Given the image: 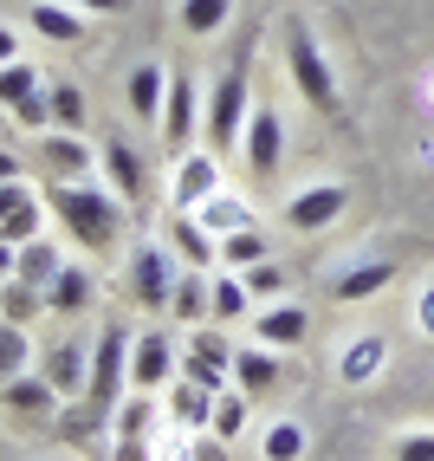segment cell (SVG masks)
Segmentation results:
<instances>
[{"mask_svg":"<svg viewBox=\"0 0 434 461\" xmlns=\"http://www.w3.org/2000/svg\"><path fill=\"white\" fill-rule=\"evenodd\" d=\"M40 195H46V208L66 221V234L78 240L84 254H111L123 240V214H130V208L117 202L111 182H98V176H91V182H46Z\"/></svg>","mask_w":434,"mask_h":461,"instance_id":"6da1fadb","label":"cell"},{"mask_svg":"<svg viewBox=\"0 0 434 461\" xmlns=\"http://www.w3.org/2000/svg\"><path fill=\"white\" fill-rule=\"evenodd\" d=\"M246 111H253V40H246L227 72L208 85V104H201V124H208V149L214 157H227L240 149V131H246Z\"/></svg>","mask_w":434,"mask_h":461,"instance_id":"7a4b0ae2","label":"cell"},{"mask_svg":"<svg viewBox=\"0 0 434 461\" xmlns=\"http://www.w3.org/2000/svg\"><path fill=\"white\" fill-rule=\"evenodd\" d=\"M286 72H292V85H298V98L312 104L318 117H344V91H337V78H331V59H324V46H318V33L305 26L298 14L286 20Z\"/></svg>","mask_w":434,"mask_h":461,"instance_id":"3957f363","label":"cell"},{"mask_svg":"<svg viewBox=\"0 0 434 461\" xmlns=\"http://www.w3.org/2000/svg\"><path fill=\"white\" fill-rule=\"evenodd\" d=\"M130 338H137L130 325L111 319L98 331V345H91V390H84V403H91L98 422H111V410L130 396Z\"/></svg>","mask_w":434,"mask_h":461,"instance_id":"277c9868","label":"cell"},{"mask_svg":"<svg viewBox=\"0 0 434 461\" xmlns=\"http://www.w3.org/2000/svg\"><path fill=\"white\" fill-rule=\"evenodd\" d=\"M175 280H182V260H175L169 240H137V254H130V299L143 305V312H169Z\"/></svg>","mask_w":434,"mask_h":461,"instance_id":"5b68a950","label":"cell"},{"mask_svg":"<svg viewBox=\"0 0 434 461\" xmlns=\"http://www.w3.org/2000/svg\"><path fill=\"white\" fill-rule=\"evenodd\" d=\"M58 410H66V396L46 384V371H20L13 384H0V416L20 422V429H40V422H52Z\"/></svg>","mask_w":434,"mask_h":461,"instance_id":"8992f818","label":"cell"},{"mask_svg":"<svg viewBox=\"0 0 434 461\" xmlns=\"http://www.w3.org/2000/svg\"><path fill=\"white\" fill-rule=\"evenodd\" d=\"M40 234H46V195H40L26 176L0 182V240L26 248V240H40Z\"/></svg>","mask_w":434,"mask_h":461,"instance_id":"52a82bcc","label":"cell"},{"mask_svg":"<svg viewBox=\"0 0 434 461\" xmlns=\"http://www.w3.org/2000/svg\"><path fill=\"white\" fill-rule=\"evenodd\" d=\"M40 176L46 182H91V169H98V149H91L78 131H40Z\"/></svg>","mask_w":434,"mask_h":461,"instance_id":"ba28073f","label":"cell"},{"mask_svg":"<svg viewBox=\"0 0 434 461\" xmlns=\"http://www.w3.org/2000/svg\"><path fill=\"white\" fill-rule=\"evenodd\" d=\"M279 157H286V124H279L272 104H253L246 111V131H240V163L266 182V176H279Z\"/></svg>","mask_w":434,"mask_h":461,"instance_id":"9c48e42d","label":"cell"},{"mask_svg":"<svg viewBox=\"0 0 434 461\" xmlns=\"http://www.w3.org/2000/svg\"><path fill=\"white\" fill-rule=\"evenodd\" d=\"M156 131H163V143H169V157H182V149L195 143V131H201V91H195L189 72H169V98H163Z\"/></svg>","mask_w":434,"mask_h":461,"instance_id":"30bf717a","label":"cell"},{"mask_svg":"<svg viewBox=\"0 0 434 461\" xmlns=\"http://www.w3.org/2000/svg\"><path fill=\"white\" fill-rule=\"evenodd\" d=\"M169 377H182V351L169 331H137L130 338V390H163Z\"/></svg>","mask_w":434,"mask_h":461,"instance_id":"8fae6325","label":"cell"},{"mask_svg":"<svg viewBox=\"0 0 434 461\" xmlns=\"http://www.w3.org/2000/svg\"><path fill=\"white\" fill-rule=\"evenodd\" d=\"M182 377L189 384H208V390H227V377H234V345L221 338V325H195V338H189V351H182Z\"/></svg>","mask_w":434,"mask_h":461,"instance_id":"7c38bea8","label":"cell"},{"mask_svg":"<svg viewBox=\"0 0 434 461\" xmlns=\"http://www.w3.org/2000/svg\"><path fill=\"white\" fill-rule=\"evenodd\" d=\"M214 189H221V163H214V149H182L175 157V176H169V208H201Z\"/></svg>","mask_w":434,"mask_h":461,"instance_id":"4fadbf2b","label":"cell"},{"mask_svg":"<svg viewBox=\"0 0 434 461\" xmlns=\"http://www.w3.org/2000/svg\"><path fill=\"white\" fill-rule=\"evenodd\" d=\"M344 208H350V189H344V182H312V189L286 195V221H292L298 234H324Z\"/></svg>","mask_w":434,"mask_h":461,"instance_id":"5bb4252c","label":"cell"},{"mask_svg":"<svg viewBox=\"0 0 434 461\" xmlns=\"http://www.w3.org/2000/svg\"><path fill=\"white\" fill-rule=\"evenodd\" d=\"M40 371H46V384L66 396V403H84V390H91V345H84V338H58V345L40 357Z\"/></svg>","mask_w":434,"mask_h":461,"instance_id":"9a60e30c","label":"cell"},{"mask_svg":"<svg viewBox=\"0 0 434 461\" xmlns=\"http://www.w3.org/2000/svg\"><path fill=\"white\" fill-rule=\"evenodd\" d=\"M98 169H104V182L117 189L123 208H143V202H149V163H143L123 137H104V163H98Z\"/></svg>","mask_w":434,"mask_h":461,"instance_id":"2e32d148","label":"cell"},{"mask_svg":"<svg viewBox=\"0 0 434 461\" xmlns=\"http://www.w3.org/2000/svg\"><path fill=\"white\" fill-rule=\"evenodd\" d=\"M163 240L175 248V260L182 267H221V234L214 228H201V214H182V208H169V228H163Z\"/></svg>","mask_w":434,"mask_h":461,"instance_id":"e0dca14e","label":"cell"},{"mask_svg":"<svg viewBox=\"0 0 434 461\" xmlns=\"http://www.w3.org/2000/svg\"><path fill=\"white\" fill-rule=\"evenodd\" d=\"M253 338L272 345V351H292V345L312 338V319H305V305H292V299H266L253 312Z\"/></svg>","mask_w":434,"mask_h":461,"instance_id":"ac0fdd59","label":"cell"},{"mask_svg":"<svg viewBox=\"0 0 434 461\" xmlns=\"http://www.w3.org/2000/svg\"><path fill=\"white\" fill-rule=\"evenodd\" d=\"M279 377H286V364H279V351L272 345H234V390H246V396H266V390H279Z\"/></svg>","mask_w":434,"mask_h":461,"instance_id":"d6986e66","label":"cell"},{"mask_svg":"<svg viewBox=\"0 0 434 461\" xmlns=\"http://www.w3.org/2000/svg\"><path fill=\"white\" fill-rule=\"evenodd\" d=\"M123 98H130V117L156 124V117H163V98H169V66H163V59H143V66L130 72V85H123Z\"/></svg>","mask_w":434,"mask_h":461,"instance_id":"ffe728a7","label":"cell"},{"mask_svg":"<svg viewBox=\"0 0 434 461\" xmlns=\"http://www.w3.org/2000/svg\"><path fill=\"white\" fill-rule=\"evenodd\" d=\"M26 26H33L40 40H52V46H84V14H72V7H58V0H33L26 7Z\"/></svg>","mask_w":434,"mask_h":461,"instance_id":"44dd1931","label":"cell"},{"mask_svg":"<svg viewBox=\"0 0 434 461\" xmlns=\"http://www.w3.org/2000/svg\"><path fill=\"white\" fill-rule=\"evenodd\" d=\"M214 396H221V390H208V384H189V377H175V390H169V422H182L189 436H201V429L214 422Z\"/></svg>","mask_w":434,"mask_h":461,"instance_id":"7402d4cb","label":"cell"},{"mask_svg":"<svg viewBox=\"0 0 434 461\" xmlns=\"http://www.w3.org/2000/svg\"><path fill=\"white\" fill-rule=\"evenodd\" d=\"M91 305V267H58V280L46 286V312L52 319H78Z\"/></svg>","mask_w":434,"mask_h":461,"instance_id":"603a6c76","label":"cell"},{"mask_svg":"<svg viewBox=\"0 0 434 461\" xmlns=\"http://www.w3.org/2000/svg\"><path fill=\"white\" fill-rule=\"evenodd\" d=\"M156 422H163V396H156V390H130V396L111 410V429H117V436H156Z\"/></svg>","mask_w":434,"mask_h":461,"instance_id":"cb8c5ba5","label":"cell"},{"mask_svg":"<svg viewBox=\"0 0 434 461\" xmlns=\"http://www.w3.org/2000/svg\"><path fill=\"white\" fill-rule=\"evenodd\" d=\"M395 280V260H363V267H350V273H337V305H357V299H376L383 286Z\"/></svg>","mask_w":434,"mask_h":461,"instance_id":"d4e9b609","label":"cell"},{"mask_svg":"<svg viewBox=\"0 0 434 461\" xmlns=\"http://www.w3.org/2000/svg\"><path fill=\"white\" fill-rule=\"evenodd\" d=\"M58 267H66V254H58L52 240L40 234V240H26V248H20V260H13V280H26V286H40V293H46V286L58 280Z\"/></svg>","mask_w":434,"mask_h":461,"instance_id":"484cf974","label":"cell"},{"mask_svg":"<svg viewBox=\"0 0 434 461\" xmlns=\"http://www.w3.org/2000/svg\"><path fill=\"white\" fill-rule=\"evenodd\" d=\"M305 448H312V436H305L298 416H272L266 436H260V455L266 461H305Z\"/></svg>","mask_w":434,"mask_h":461,"instance_id":"4316f807","label":"cell"},{"mask_svg":"<svg viewBox=\"0 0 434 461\" xmlns=\"http://www.w3.org/2000/svg\"><path fill=\"white\" fill-rule=\"evenodd\" d=\"M46 104H52V131H78V137H84L91 104H84V91H78L72 78H52V85H46Z\"/></svg>","mask_w":434,"mask_h":461,"instance_id":"83f0119b","label":"cell"},{"mask_svg":"<svg viewBox=\"0 0 434 461\" xmlns=\"http://www.w3.org/2000/svg\"><path fill=\"white\" fill-rule=\"evenodd\" d=\"M246 305H253V293H246L240 273H214V280H208V319H214V325L246 319Z\"/></svg>","mask_w":434,"mask_h":461,"instance_id":"f1b7e54d","label":"cell"},{"mask_svg":"<svg viewBox=\"0 0 434 461\" xmlns=\"http://www.w3.org/2000/svg\"><path fill=\"white\" fill-rule=\"evenodd\" d=\"M169 319H175V325H201V319H208V273H201V267H182L175 299H169Z\"/></svg>","mask_w":434,"mask_h":461,"instance_id":"f546056e","label":"cell"},{"mask_svg":"<svg viewBox=\"0 0 434 461\" xmlns=\"http://www.w3.org/2000/svg\"><path fill=\"white\" fill-rule=\"evenodd\" d=\"M33 331L13 325V319H0V384H13L20 371H33Z\"/></svg>","mask_w":434,"mask_h":461,"instance_id":"4dcf8cb0","label":"cell"},{"mask_svg":"<svg viewBox=\"0 0 434 461\" xmlns=\"http://www.w3.org/2000/svg\"><path fill=\"white\" fill-rule=\"evenodd\" d=\"M175 20H182V33H189V40H214L234 20V0H182Z\"/></svg>","mask_w":434,"mask_h":461,"instance_id":"1f68e13d","label":"cell"},{"mask_svg":"<svg viewBox=\"0 0 434 461\" xmlns=\"http://www.w3.org/2000/svg\"><path fill=\"white\" fill-rule=\"evenodd\" d=\"M0 319H13V325L52 319V312H46V293H40V286H26V280H0Z\"/></svg>","mask_w":434,"mask_h":461,"instance_id":"d6a6232c","label":"cell"},{"mask_svg":"<svg viewBox=\"0 0 434 461\" xmlns=\"http://www.w3.org/2000/svg\"><path fill=\"white\" fill-rule=\"evenodd\" d=\"M189 214H201V228H214V234H234V228H253V208H246L240 195H221L214 189L201 208H189Z\"/></svg>","mask_w":434,"mask_h":461,"instance_id":"836d02e7","label":"cell"},{"mask_svg":"<svg viewBox=\"0 0 434 461\" xmlns=\"http://www.w3.org/2000/svg\"><path fill=\"white\" fill-rule=\"evenodd\" d=\"M33 91H46L33 59H7V66H0V111H13L20 98H33Z\"/></svg>","mask_w":434,"mask_h":461,"instance_id":"e575fe53","label":"cell"},{"mask_svg":"<svg viewBox=\"0 0 434 461\" xmlns=\"http://www.w3.org/2000/svg\"><path fill=\"white\" fill-rule=\"evenodd\" d=\"M383 371V338H357V345H344V357H337V377L344 384H369Z\"/></svg>","mask_w":434,"mask_h":461,"instance_id":"d590c367","label":"cell"},{"mask_svg":"<svg viewBox=\"0 0 434 461\" xmlns=\"http://www.w3.org/2000/svg\"><path fill=\"white\" fill-rule=\"evenodd\" d=\"M246 410H253V396H246V390H221V396H214V436H221V442H240L246 436Z\"/></svg>","mask_w":434,"mask_h":461,"instance_id":"8d00e7d4","label":"cell"},{"mask_svg":"<svg viewBox=\"0 0 434 461\" xmlns=\"http://www.w3.org/2000/svg\"><path fill=\"white\" fill-rule=\"evenodd\" d=\"M266 260V234L260 228H234V234H221V267H260Z\"/></svg>","mask_w":434,"mask_h":461,"instance_id":"74e56055","label":"cell"},{"mask_svg":"<svg viewBox=\"0 0 434 461\" xmlns=\"http://www.w3.org/2000/svg\"><path fill=\"white\" fill-rule=\"evenodd\" d=\"M240 280H246V293H253V305H266V299H286L292 273L272 267V260H260V267H240Z\"/></svg>","mask_w":434,"mask_h":461,"instance_id":"f35d334b","label":"cell"},{"mask_svg":"<svg viewBox=\"0 0 434 461\" xmlns=\"http://www.w3.org/2000/svg\"><path fill=\"white\" fill-rule=\"evenodd\" d=\"M7 117H13V124H20L26 137H40V131H52V104H46V91H33V98H20V104H13Z\"/></svg>","mask_w":434,"mask_h":461,"instance_id":"ab89813d","label":"cell"},{"mask_svg":"<svg viewBox=\"0 0 434 461\" xmlns=\"http://www.w3.org/2000/svg\"><path fill=\"white\" fill-rule=\"evenodd\" d=\"M395 461H434V429H409V436H395Z\"/></svg>","mask_w":434,"mask_h":461,"instance_id":"60d3db41","label":"cell"},{"mask_svg":"<svg viewBox=\"0 0 434 461\" xmlns=\"http://www.w3.org/2000/svg\"><path fill=\"white\" fill-rule=\"evenodd\" d=\"M111 461H149V436H117L111 442Z\"/></svg>","mask_w":434,"mask_h":461,"instance_id":"b9f144b4","label":"cell"},{"mask_svg":"<svg viewBox=\"0 0 434 461\" xmlns=\"http://www.w3.org/2000/svg\"><path fill=\"white\" fill-rule=\"evenodd\" d=\"M72 7H91V14H130V0H72Z\"/></svg>","mask_w":434,"mask_h":461,"instance_id":"7bdbcfd3","label":"cell"},{"mask_svg":"<svg viewBox=\"0 0 434 461\" xmlns=\"http://www.w3.org/2000/svg\"><path fill=\"white\" fill-rule=\"evenodd\" d=\"M7 59H20V33H13V26H0V66H7Z\"/></svg>","mask_w":434,"mask_h":461,"instance_id":"ee69618b","label":"cell"},{"mask_svg":"<svg viewBox=\"0 0 434 461\" xmlns=\"http://www.w3.org/2000/svg\"><path fill=\"white\" fill-rule=\"evenodd\" d=\"M13 260H20V248H13V240H0V280H13Z\"/></svg>","mask_w":434,"mask_h":461,"instance_id":"f6af8a7d","label":"cell"},{"mask_svg":"<svg viewBox=\"0 0 434 461\" xmlns=\"http://www.w3.org/2000/svg\"><path fill=\"white\" fill-rule=\"evenodd\" d=\"M421 331H434V286L421 293Z\"/></svg>","mask_w":434,"mask_h":461,"instance_id":"bcb514c9","label":"cell"},{"mask_svg":"<svg viewBox=\"0 0 434 461\" xmlns=\"http://www.w3.org/2000/svg\"><path fill=\"white\" fill-rule=\"evenodd\" d=\"M20 176V157H7V149H0V182H13Z\"/></svg>","mask_w":434,"mask_h":461,"instance_id":"7dc6e473","label":"cell"},{"mask_svg":"<svg viewBox=\"0 0 434 461\" xmlns=\"http://www.w3.org/2000/svg\"><path fill=\"white\" fill-rule=\"evenodd\" d=\"M175 461H195V455H175Z\"/></svg>","mask_w":434,"mask_h":461,"instance_id":"c3c4849f","label":"cell"}]
</instances>
